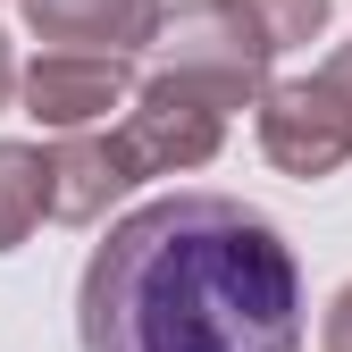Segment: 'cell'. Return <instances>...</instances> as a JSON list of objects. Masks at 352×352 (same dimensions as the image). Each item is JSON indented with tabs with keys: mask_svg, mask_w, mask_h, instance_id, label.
<instances>
[{
	"mask_svg": "<svg viewBox=\"0 0 352 352\" xmlns=\"http://www.w3.org/2000/svg\"><path fill=\"white\" fill-rule=\"evenodd\" d=\"M84 352H302V260L235 193H160L93 243Z\"/></svg>",
	"mask_w": 352,
	"mask_h": 352,
	"instance_id": "obj_1",
	"label": "cell"
},
{
	"mask_svg": "<svg viewBox=\"0 0 352 352\" xmlns=\"http://www.w3.org/2000/svg\"><path fill=\"white\" fill-rule=\"evenodd\" d=\"M252 126H260L269 168L302 176V185L336 176L352 160V42H336L311 76H277L269 93H260Z\"/></svg>",
	"mask_w": 352,
	"mask_h": 352,
	"instance_id": "obj_2",
	"label": "cell"
},
{
	"mask_svg": "<svg viewBox=\"0 0 352 352\" xmlns=\"http://www.w3.org/2000/svg\"><path fill=\"white\" fill-rule=\"evenodd\" d=\"M277 51H269V34H260L235 0H176L168 25H160V76H185L201 84V93L218 109H260V93H269V76Z\"/></svg>",
	"mask_w": 352,
	"mask_h": 352,
	"instance_id": "obj_3",
	"label": "cell"
},
{
	"mask_svg": "<svg viewBox=\"0 0 352 352\" xmlns=\"http://www.w3.org/2000/svg\"><path fill=\"white\" fill-rule=\"evenodd\" d=\"M109 143H118V160H126L135 185H143V176H193V168L218 160V143H227V109H218L201 84L151 67L143 93H135V109L109 126Z\"/></svg>",
	"mask_w": 352,
	"mask_h": 352,
	"instance_id": "obj_4",
	"label": "cell"
},
{
	"mask_svg": "<svg viewBox=\"0 0 352 352\" xmlns=\"http://www.w3.org/2000/svg\"><path fill=\"white\" fill-rule=\"evenodd\" d=\"M135 59H93V51H42L17 84L25 118L42 135H101L109 109H135Z\"/></svg>",
	"mask_w": 352,
	"mask_h": 352,
	"instance_id": "obj_5",
	"label": "cell"
},
{
	"mask_svg": "<svg viewBox=\"0 0 352 352\" xmlns=\"http://www.w3.org/2000/svg\"><path fill=\"white\" fill-rule=\"evenodd\" d=\"M17 17L51 42V51L135 59V51H160L168 0H17Z\"/></svg>",
	"mask_w": 352,
	"mask_h": 352,
	"instance_id": "obj_6",
	"label": "cell"
},
{
	"mask_svg": "<svg viewBox=\"0 0 352 352\" xmlns=\"http://www.w3.org/2000/svg\"><path fill=\"white\" fill-rule=\"evenodd\" d=\"M118 193H135V176H126V160H118L109 135H51V218L59 227L109 218Z\"/></svg>",
	"mask_w": 352,
	"mask_h": 352,
	"instance_id": "obj_7",
	"label": "cell"
},
{
	"mask_svg": "<svg viewBox=\"0 0 352 352\" xmlns=\"http://www.w3.org/2000/svg\"><path fill=\"white\" fill-rule=\"evenodd\" d=\"M42 218H51V151L0 143V252H17Z\"/></svg>",
	"mask_w": 352,
	"mask_h": 352,
	"instance_id": "obj_8",
	"label": "cell"
},
{
	"mask_svg": "<svg viewBox=\"0 0 352 352\" xmlns=\"http://www.w3.org/2000/svg\"><path fill=\"white\" fill-rule=\"evenodd\" d=\"M235 9L269 34V51H294V42H319V34H327L336 0H235Z\"/></svg>",
	"mask_w": 352,
	"mask_h": 352,
	"instance_id": "obj_9",
	"label": "cell"
},
{
	"mask_svg": "<svg viewBox=\"0 0 352 352\" xmlns=\"http://www.w3.org/2000/svg\"><path fill=\"white\" fill-rule=\"evenodd\" d=\"M319 352H352V285L327 302V319H319Z\"/></svg>",
	"mask_w": 352,
	"mask_h": 352,
	"instance_id": "obj_10",
	"label": "cell"
},
{
	"mask_svg": "<svg viewBox=\"0 0 352 352\" xmlns=\"http://www.w3.org/2000/svg\"><path fill=\"white\" fill-rule=\"evenodd\" d=\"M17 84H25V76H17V59H9V42H0V109L17 101Z\"/></svg>",
	"mask_w": 352,
	"mask_h": 352,
	"instance_id": "obj_11",
	"label": "cell"
}]
</instances>
